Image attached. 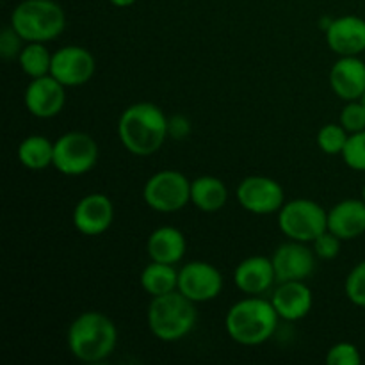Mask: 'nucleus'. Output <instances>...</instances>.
Wrapping results in <instances>:
<instances>
[{"label":"nucleus","mask_w":365,"mask_h":365,"mask_svg":"<svg viewBox=\"0 0 365 365\" xmlns=\"http://www.w3.org/2000/svg\"><path fill=\"white\" fill-rule=\"evenodd\" d=\"M239 205L255 216L278 214L285 203V191L278 180L264 175H250L242 178L235 191Z\"/></svg>","instance_id":"1a4fd4ad"},{"label":"nucleus","mask_w":365,"mask_h":365,"mask_svg":"<svg viewBox=\"0 0 365 365\" xmlns=\"http://www.w3.org/2000/svg\"><path fill=\"white\" fill-rule=\"evenodd\" d=\"M139 282H141L143 291L148 292L152 298L168 294V292L178 291V269L173 264H164L152 260L141 271Z\"/></svg>","instance_id":"5701e85b"},{"label":"nucleus","mask_w":365,"mask_h":365,"mask_svg":"<svg viewBox=\"0 0 365 365\" xmlns=\"http://www.w3.org/2000/svg\"><path fill=\"white\" fill-rule=\"evenodd\" d=\"M344 292L353 305L365 309V260L349 271L344 282Z\"/></svg>","instance_id":"bb28decb"},{"label":"nucleus","mask_w":365,"mask_h":365,"mask_svg":"<svg viewBox=\"0 0 365 365\" xmlns=\"http://www.w3.org/2000/svg\"><path fill=\"white\" fill-rule=\"evenodd\" d=\"M316 259L317 257L314 253V248L307 246V242L289 239L287 242L278 246L271 257L274 274H277V284L307 280L316 271Z\"/></svg>","instance_id":"ddd939ff"},{"label":"nucleus","mask_w":365,"mask_h":365,"mask_svg":"<svg viewBox=\"0 0 365 365\" xmlns=\"http://www.w3.org/2000/svg\"><path fill=\"white\" fill-rule=\"evenodd\" d=\"M342 159L348 168L365 173V130L349 134L344 152H342Z\"/></svg>","instance_id":"a878e982"},{"label":"nucleus","mask_w":365,"mask_h":365,"mask_svg":"<svg viewBox=\"0 0 365 365\" xmlns=\"http://www.w3.org/2000/svg\"><path fill=\"white\" fill-rule=\"evenodd\" d=\"M277 309L271 299L246 296L228 309L225 328L228 337L241 346H260L269 341L278 328Z\"/></svg>","instance_id":"7ed1b4c3"},{"label":"nucleus","mask_w":365,"mask_h":365,"mask_svg":"<svg viewBox=\"0 0 365 365\" xmlns=\"http://www.w3.org/2000/svg\"><path fill=\"white\" fill-rule=\"evenodd\" d=\"M95 70V57L88 48L81 45H66L53 52L50 75L66 88H78L91 81Z\"/></svg>","instance_id":"9b49d317"},{"label":"nucleus","mask_w":365,"mask_h":365,"mask_svg":"<svg viewBox=\"0 0 365 365\" xmlns=\"http://www.w3.org/2000/svg\"><path fill=\"white\" fill-rule=\"evenodd\" d=\"M52 56L45 43H27L18 56V64L27 77L38 78L50 75L52 68Z\"/></svg>","instance_id":"b1692460"},{"label":"nucleus","mask_w":365,"mask_h":365,"mask_svg":"<svg viewBox=\"0 0 365 365\" xmlns=\"http://www.w3.org/2000/svg\"><path fill=\"white\" fill-rule=\"evenodd\" d=\"M339 123L348 130V134L365 130V106L362 100L346 102L339 116Z\"/></svg>","instance_id":"cd10ccee"},{"label":"nucleus","mask_w":365,"mask_h":365,"mask_svg":"<svg viewBox=\"0 0 365 365\" xmlns=\"http://www.w3.org/2000/svg\"><path fill=\"white\" fill-rule=\"evenodd\" d=\"M66 342L75 359L86 364H98L109 359L116 349L118 328L106 314L88 310L71 321Z\"/></svg>","instance_id":"f03ea898"},{"label":"nucleus","mask_w":365,"mask_h":365,"mask_svg":"<svg viewBox=\"0 0 365 365\" xmlns=\"http://www.w3.org/2000/svg\"><path fill=\"white\" fill-rule=\"evenodd\" d=\"M348 138V130L341 123H328L319 128L316 141L321 152L327 155H342Z\"/></svg>","instance_id":"393cba45"},{"label":"nucleus","mask_w":365,"mask_h":365,"mask_svg":"<svg viewBox=\"0 0 365 365\" xmlns=\"http://www.w3.org/2000/svg\"><path fill=\"white\" fill-rule=\"evenodd\" d=\"M11 27L25 43H48L66 29V14L56 0H21L11 13Z\"/></svg>","instance_id":"39448f33"},{"label":"nucleus","mask_w":365,"mask_h":365,"mask_svg":"<svg viewBox=\"0 0 365 365\" xmlns=\"http://www.w3.org/2000/svg\"><path fill=\"white\" fill-rule=\"evenodd\" d=\"M362 102H364V106H365V95L362 96Z\"/></svg>","instance_id":"f704fd0d"},{"label":"nucleus","mask_w":365,"mask_h":365,"mask_svg":"<svg viewBox=\"0 0 365 365\" xmlns=\"http://www.w3.org/2000/svg\"><path fill=\"white\" fill-rule=\"evenodd\" d=\"M328 230L342 241H353L365 234V202L348 198L328 210Z\"/></svg>","instance_id":"6ab92c4d"},{"label":"nucleus","mask_w":365,"mask_h":365,"mask_svg":"<svg viewBox=\"0 0 365 365\" xmlns=\"http://www.w3.org/2000/svg\"><path fill=\"white\" fill-rule=\"evenodd\" d=\"M330 88L344 102L365 95V63L359 56H342L330 70Z\"/></svg>","instance_id":"2eb2a0df"},{"label":"nucleus","mask_w":365,"mask_h":365,"mask_svg":"<svg viewBox=\"0 0 365 365\" xmlns=\"http://www.w3.org/2000/svg\"><path fill=\"white\" fill-rule=\"evenodd\" d=\"M362 200L365 202V184H364V187H362Z\"/></svg>","instance_id":"72a5a7b5"},{"label":"nucleus","mask_w":365,"mask_h":365,"mask_svg":"<svg viewBox=\"0 0 365 365\" xmlns=\"http://www.w3.org/2000/svg\"><path fill=\"white\" fill-rule=\"evenodd\" d=\"M18 160L31 171H43L53 166V143L46 135H27L18 145Z\"/></svg>","instance_id":"4be33fe9"},{"label":"nucleus","mask_w":365,"mask_h":365,"mask_svg":"<svg viewBox=\"0 0 365 365\" xmlns=\"http://www.w3.org/2000/svg\"><path fill=\"white\" fill-rule=\"evenodd\" d=\"M228 202V189L221 178L212 175H202V177L191 180V203L198 210L207 214L220 212Z\"/></svg>","instance_id":"412c9836"},{"label":"nucleus","mask_w":365,"mask_h":365,"mask_svg":"<svg viewBox=\"0 0 365 365\" xmlns=\"http://www.w3.org/2000/svg\"><path fill=\"white\" fill-rule=\"evenodd\" d=\"M278 228L285 237L309 245L328 230V210L314 200H291L278 212Z\"/></svg>","instance_id":"423d86ee"},{"label":"nucleus","mask_w":365,"mask_h":365,"mask_svg":"<svg viewBox=\"0 0 365 365\" xmlns=\"http://www.w3.org/2000/svg\"><path fill=\"white\" fill-rule=\"evenodd\" d=\"M327 364L330 365H360L362 355L360 349L351 342H337L327 353Z\"/></svg>","instance_id":"c85d7f7f"},{"label":"nucleus","mask_w":365,"mask_h":365,"mask_svg":"<svg viewBox=\"0 0 365 365\" xmlns=\"http://www.w3.org/2000/svg\"><path fill=\"white\" fill-rule=\"evenodd\" d=\"M98 143L86 132L71 130L53 141V168L66 177H81L96 166Z\"/></svg>","instance_id":"6e6552de"},{"label":"nucleus","mask_w":365,"mask_h":365,"mask_svg":"<svg viewBox=\"0 0 365 365\" xmlns=\"http://www.w3.org/2000/svg\"><path fill=\"white\" fill-rule=\"evenodd\" d=\"M168 120L170 118L155 103H132L118 120V138L128 153L150 157L159 152L164 141L170 138Z\"/></svg>","instance_id":"f257e3e1"},{"label":"nucleus","mask_w":365,"mask_h":365,"mask_svg":"<svg viewBox=\"0 0 365 365\" xmlns=\"http://www.w3.org/2000/svg\"><path fill=\"white\" fill-rule=\"evenodd\" d=\"M21 43H24L21 36L9 25V27L4 29L2 34H0V56L6 61L18 59L21 48H24Z\"/></svg>","instance_id":"7c9ffc66"},{"label":"nucleus","mask_w":365,"mask_h":365,"mask_svg":"<svg viewBox=\"0 0 365 365\" xmlns=\"http://www.w3.org/2000/svg\"><path fill=\"white\" fill-rule=\"evenodd\" d=\"M109 2L116 7H130V6H134L138 0H109Z\"/></svg>","instance_id":"473e14b6"},{"label":"nucleus","mask_w":365,"mask_h":365,"mask_svg":"<svg viewBox=\"0 0 365 365\" xmlns=\"http://www.w3.org/2000/svg\"><path fill=\"white\" fill-rule=\"evenodd\" d=\"M25 109L36 118L50 120L64 109L66 86L61 84L52 75L31 78L24 95Z\"/></svg>","instance_id":"4468645a"},{"label":"nucleus","mask_w":365,"mask_h":365,"mask_svg":"<svg viewBox=\"0 0 365 365\" xmlns=\"http://www.w3.org/2000/svg\"><path fill=\"white\" fill-rule=\"evenodd\" d=\"M342 239L337 237L334 232L327 230L312 242L314 253H316L317 259L321 260H334L337 259L339 253H341V246H342Z\"/></svg>","instance_id":"c756f323"},{"label":"nucleus","mask_w":365,"mask_h":365,"mask_svg":"<svg viewBox=\"0 0 365 365\" xmlns=\"http://www.w3.org/2000/svg\"><path fill=\"white\" fill-rule=\"evenodd\" d=\"M185 235L175 227H159L150 234L146 252L150 260L164 264H178L185 255Z\"/></svg>","instance_id":"aec40b11"},{"label":"nucleus","mask_w":365,"mask_h":365,"mask_svg":"<svg viewBox=\"0 0 365 365\" xmlns=\"http://www.w3.org/2000/svg\"><path fill=\"white\" fill-rule=\"evenodd\" d=\"M114 221L113 200L102 192H89L81 198L71 214V223L78 234L96 237L106 234Z\"/></svg>","instance_id":"f8f14e48"},{"label":"nucleus","mask_w":365,"mask_h":365,"mask_svg":"<svg viewBox=\"0 0 365 365\" xmlns=\"http://www.w3.org/2000/svg\"><path fill=\"white\" fill-rule=\"evenodd\" d=\"M331 52L342 56H360L365 52V20L355 14L334 18L324 31Z\"/></svg>","instance_id":"dca6fc26"},{"label":"nucleus","mask_w":365,"mask_h":365,"mask_svg":"<svg viewBox=\"0 0 365 365\" xmlns=\"http://www.w3.org/2000/svg\"><path fill=\"white\" fill-rule=\"evenodd\" d=\"M234 284L246 296L264 294L277 284L273 260L264 255H253L241 260L234 271Z\"/></svg>","instance_id":"f3484780"},{"label":"nucleus","mask_w":365,"mask_h":365,"mask_svg":"<svg viewBox=\"0 0 365 365\" xmlns=\"http://www.w3.org/2000/svg\"><path fill=\"white\" fill-rule=\"evenodd\" d=\"M168 132L173 139H185L191 134V123L182 114H175L168 120Z\"/></svg>","instance_id":"2f4dec72"},{"label":"nucleus","mask_w":365,"mask_h":365,"mask_svg":"<svg viewBox=\"0 0 365 365\" xmlns=\"http://www.w3.org/2000/svg\"><path fill=\"white\" fill-rule=\"evenodd\" d=\"M271 303L277 309L280 319L299 321L312 310L314 294L305 280L282 282L271 294Z\"/></svg>","instance_id":"a211bd4d"},{"label":"nucleus","mask_w":365,"mask_h":365,"mask_svg":"<svg viewBox=\"0 0 365 365\" xmlns=\"http://www.w3.org/2000/svg\"><path fill=\"white\" fill-rule=\"evenodd\" d=\"M178 291L191 302L207 303L223 291V274L214 264L192 260L178 269Z\"/></svg>","instance_id":"9d476101"},{"label":"nucleus","mask_w":365,"mask_h":365,"mask_svg":"<svg viewBox=\"0 0 365 365\" xmlns=\"http://www.w3.org/2000/svg\"><path fill=\"white\" fill-rule=\"evenodd\" d=\"M148 328L163 342H177L187 337L196 327V303L185 298L180 291L155 296L148 305Z\"/></svg>","instance_id":"20e7f679"},{"label":"nucleus","mask_w":365,"mask_h":365,"mask_svg":"<svg viewBox=\"0 0 365 365\" xmlns=\"http://www.w3.org/2000/svg\"><path fill=\"white\" fill-rule=\"evenodd\" d=\"M143 200L155 212H178L191 203V180L177 170L157 171L146 180Z\"/></svg>","instance_id":"0eeeda50"}]
</instances>
